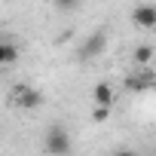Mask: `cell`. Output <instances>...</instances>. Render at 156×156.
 <instances>
[{
    "mask_svg": "<svg viewBox=\"0 0 156 156\" xmlns=\"http://www.w3.org/2000/svg\"><path fill=\"white\" fill-rule=\"evenodd\" d=\"M9 101L19 110H37V107H43V95L37 89H31L28 83H16L12 92H9Z\"/></svg>",
    "mask_w": 156,
    "mask_h": 156,
    "instance_id": "cell-1",
    "label": "cell"
},
{
    "mask_svg": "<svg viewBox=\"0 0 156 156\" xmlns=\"http://www.w3.org/2000/svg\"><path fill=\"white\" fill-rule=\"evenodd\" d=\"M92 101L95 104H104V107H110L113 104V86L110 83H95V89H92Z\"/></svg>",
    "mask_w": 156,
    "mask_h": 156,
    "instance_id": "cell-6",
    "label": "cell"
},
{
    "mask_svg": "<svg viewBox=\"0 0 156 156\" xmlns=\"http://www.w3.org/2000/svg\"><path fill=\"white\" fill-rule=\"evenodd\" d=\"M16 61H19V46L16 43H6V67L16 64Z\"/></svg>",
    "mask_w": 156,
    "mask_h": 156,
    "instance_id": "cell-9",
    "label": "cell"
},
{
    "mask_svg": "<svg viewBox=\"0 0 156 156\" xmlns=\"http://www.w3.org/2000/svg\"><path fill=\"white\" fill-rule=\"evenodd\" d=\"M0 67H6V43L0 40Z\"/></svg>",
    "mask_w": 156,
    "mask_h": 156,
    "instance_id": "cell-11",
    "label": "cell"
},
{
    "mask_svg": "<svg viewBox=\"0 0 156 156\" xmlns=\"http://www.w3.org/2000/svg\"><path fill=\"white\" fill-rule=\"evenodd\" d=\"M110 116V107H104V104H95V110H92V119L95 122H104Z\"/></svg>",
    "mask_w": 156,
    "mask_h": 156,
    "instance_id": "cell-8",
    "label": "cell"
},
{
    "mask_svg": "<svg viewBox=\"0 0 156 156\" xmlns=\"http://www.w3.org/2000/svg\"><path fill=\"white\" fill-rule=\"evenodd\" d=\"M132 58H135V64H150V58H153V46H138V49L132 52Z\"/></svg>",
    "mask_w": 156,
    "mask_h": 156,
    "instance_id": "cell-7",
    "label": "cell"
},
{
    "mask_svg": "<svg viewBox=\"0 0 156 156\" xmlns=\"http://www.w3.org/2000/svg\"><path fill=\"white\" fill-rule=\"evenodd\" d=\"M55 6H58V9H76V6H80V0H55Z\"/></svg>",
    "mask_w": 156,
    "mask_h": 156,
    "instance_id": "cell-10",
    "label": "cell"
},
{
    "mask_svg": "<svg viewBox=\"0 0 156 156\" xmlns=\"http://www.w3.org/2000/svg\"><path fill=\"white\" fill-rule=\"evenodd\" d=\"M104 46H107V34H104V31H95V34L86 37V43H83V49H80V58H95V55L104 52Z\"/></svg>",
    "mask_w": 156,
    "mask_h": 156,
    "instance_id": "cell-4",
    "label": "cell"
},
{
    "mask_svg": "<svg viewBox=\"0 0 156 156\" xmlns=\"http://www.w3.org/2000/svg\"><path fill=\"white\" fill-rule=\"evenodd\" d=\"M153 83H156V76L150 70H141V73H129L126 76V89L129 92H147Z\"/></svg>",
    "mask_w": 156,
    "mask_h": 156,
    "instance_id": "cell-5",
    "label": "cell"
},
{
    "mask_svg": "<svg viewBox=\"0 0 156 156\" xmlns=\"http://www.w3.org/2000/svg\"><path fill=\"white\" fill-rule=\"evenodd\" d=\"M73 144H70V135L61 129V126H52L46 132V141H43V150L46 153H67Z\"/></svg>",
    "mask_w": 156,
    "mask_h": 156,
    "instance_id": "cell-2",
    "label": "cell"
},
{
    "mask_svg": "<svg viewBox=\"0 0 156 156\" xmlns=\"http://www.w3.org/2000/svg\"><path fill=\"white\" fill-rule=\"evenodd\" d=\"M132 22H135L138 28H144V31L156 28V6H153V3H138V6L132 9Z\"/></svg>",
    "mask_w": 156,
    "mask_h": 156,
    "instance_id": "cell-3",
    "label": "cell"
}]
</instances>
